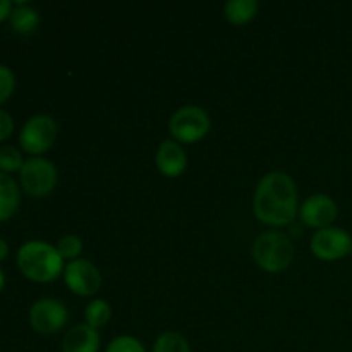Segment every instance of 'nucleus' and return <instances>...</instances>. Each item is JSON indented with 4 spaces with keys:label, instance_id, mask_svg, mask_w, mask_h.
<instances>
[{
    "label": "nucleus",
    "instance_id": "nucleus-1",
    "mask_svg": "<svg viewBox=\"0 0 352 352\" xmlns=\"http://www.w3.org/2000/svg\"><path fill=\"white\" fill-rule=\"evenodd\" d=\"M254 215L272 227L291 226L298 215V188L291 175L268 172L254 191Z\"/></svg>",
    "mask_w": 352,
    "mask_h": 352
},
{
    "label": "nucleus",
    "instance_id": "nucleus-2",
    "mask_svg": "<svg viewBox=\"0 0 352 352\" xmlns=\"http://www.w3.org/2000/svg\"><path fill=\"white\" fill-rule=\"evenodd\" d=\"M17 267L33 282H52L64 272L57 248L43 241H30L17 251Z\"/></svg>",
    "mask_w": 352,
    "mask_h": 352
},
{
    "label": "nucleus",
    "instance_id": "nucleus-3",
    "mask_svg": "<svg viewBox=\"0 0 352 352\" xmlns=\"http://www.w3.org/2000/svg\"><path fill=\"white\" fill-rule=\"evenodd\" d=\"M253 258L260 268L265 272L285 270L294 258V246L287 234L278 230H268L260 234L253 244Z\"/></svg>",
    "mask_w": 352,
    "mask_h": 352
},
{
    "label": "nucleus",
    "instance_id": "nucleus-4",
    "mask_svg": "<svg viewBox=\"0 0 352 352\" xmlns=\"http://www.w3.org/2000/svg\"><path fill=\"white\" fill-rule=\"evenodd\" d=\"M212 120L206 110L198 105H184L175 110L170 117L168 129L177 141L182 143H196L206 136L210 131Z\"/></svg>",
    "mask_w": 352,
    "mask_h": 352
},
{
    "label": "nucleus",
    "instance_id": "nucleus-5",
    "mask_svg": "<svg viewBox=\"0 0 352 352\" xmlns=\"http://www.w3.org/2000/svg\"><path fill=\"white\" fill-rule=\"evenodd\" d=\"M19 172L24 191L36 198L50 195L57 184V168L43 157H33L26 160Z\"/></svg>",
    "mask_w": 352,
    "mask_h": 352
},
{
    "label": "nucleus",
    "instance_id": "nucleus-6",
    "mask_svg": "<svg viewBox=\"0 0 352 352\" xmlns=\"http://www.w3.org/2000/svg\"><path fill=\"white\" fill-rule=\"evenodd\" d=\"M57 122L50 116H34L23 126L19 134V143L24 151L40 157L57 140Z\"/></svg>",
    "mask_w": 352,
    "mask_h": 352
},
{
    "label": "nucleus",
    "instance_id": "nucleus-7",
    "mask_svg": "<svg viewBox=\"0 0 352 352\" xmlns=\"http://www.w3.org/2000/svg\"><path fill=\"white\" fill-rule=\"evenodd\" d=\"M311 251L320 260H340L352 251V236L339 227H325L311 237Z\"/></svg>",
    "mask_w": 352,
    "mask_h": 352
},
{
    "label": "nucleus",
    "instance_id": "nucleus-8",
    "mask_svg": "<svg viewBox=\"0 0 352 352\" xmlns=\"http://www.w3.org/2000/svg\"><path fill=\"white\" fill-rule=\"evenodd\" d=\"M30 323L38 333H43V336L57 333L67 323V308L58 299H40L31 306Z\"/></svg>",
    "mask_w": 352,
    "mask_h": 352
},
{
    "label": "nucleus",
    "instance_id": "nucleus-9",
    "mask_svg": "<svg viewBox=\"0 0 352 352\" xmlns=\"http://www.w3.org/2000/svg\"><path fill=\"white\" fill-rule=\"evenodd\" d=\"M67 287L78 296H93L102 285V275L89 260H72L64 268Z\"/></svg>",
    "mask_w": 352,
    "mask_h": 352
},
{
    "label": "nucleus",
    "instance_id": "nucleus-10",
    "mask_svg": "<svg viewBox=\"0 0 352 352\" xmlns=\"http://www.w3.org/2000/svg\"><path fill=\"white\" fill-rule=\"evenodd\" d=\"M299 217L308 227L325 229L337 219V203L327 195H313L302 201Z\"/></svg>",
    "mask_w": 352,
    "mask_h": 352
},
{
    "label": "nucleus",
    "instance_id": "nucleus-11",
    "mask_svg": "<svg viewBox=\"0 0 352 352\" xmlns=\"http://www.w3.org/2000/svg\"><path fill=\"white\" fill-rule=\"evenodd\" d=\"M188 165V155L177 141H164L157 151V167L167 177H177Z\"/></svg>",
    "mask_w": 352,
    "mask_h": 352
},
{
    "label": "nucleus",
    "instance_id": "nucleus-12",
    "mask_svg": "<svg viewBox=\"0 0 352 352\" xmlns=\"http://www.w3.org/2000/svg\"><path fill=\"white\" fill-rule=\"evenodd\" d=\"M98 332L86 323L72 327L62 340V352H98Z\"/></svg>",
    "mask_w": 352,
    "mask_h": 352
},
{
    "label": "nucleus",
    "instance_id": "nucleus-13",
    "mask_svg": "<svg viewBox=\"0 0 352 352\" xmlns=\"http://www.w3.org/2000/svg\"><path fill=\"white\" fill-rule=\"evenodd\" d=\"M21 196L16 181L10 175L0 172V222L10 219L17 212Z\"/></svg>",
    "mask_w": 352,
    "mask_h": 352
},
{
    "label": "nucleus",
    "instance_id": "nucleus-14",
    "mask_svg": "<svg viewBox=\"0 0 352 352\" xmlns=\"http://www.w3.org/2000/svg\"><path fill=\"white\" fill-rule=\"evenodd\" d=\"M9 21L14 31L21 34H28L36 30L38 23H40V14L36 12V9L19 0L17 6L12 9V12H10Z\"/></svg>",
    "mask_w": 352,
    "mask_h": 352
},
{
    "label": "nucleus",
    "instance_id": "nucleus-15",
    "mask_svg": "<svg viewBox=\"0 0 352 352\" xmlns=\"http://www.w3.org/2000/svg\"><path fill=\"white\" fill-rule=\"evenodd\" d=\"M256 0H229L226 3V17L234 24H246L258 14Z\"/></svg>",
    "mask_w": 352,
    "mask_h": 352
},
{
    "label": "nucleus",
    "instance_id": "nucleus-16",
    "mask_svg": "<svg viewBox=\"0 0 352 352\" xmlns=\"http://www.w3.org/2000/svg\"><path fill=\"white\" fill-rule=\"evenodd\" d=\"M110 316H112V309H110L109 302L103 299H95L85 309L86 325H89L91 329H100V327L107 325Z\"/></svg>",
    "mask_w": 352,
    "mask_h": 352
},
{
    "label": "nucleus",
    "instance_id": "nucleus-17",
    "mask_svg": "<svg viewBox=\"0 0 352 352\" xmlns=\"http://www.w3.org/2000/svg\"><path fill=\"white\" fill-rule=\"evenodd\" d=\"M153 352H191V347L181 333L165 332L155 342Z\"/></svg>",
    "mask_w": 352,
    "mask_h": 352
},
{
    "label": "nucleus",
    "instance_id": "nucleus-18",
    "mask_svg": "<svg viewBox=\"0 0 352 352\" xmlns=\"http://www.w3.org/2000/svg\"><path fill=\"white\" fill-rule=\"evenodd\" d=\"M24 165L23 155L17 148L14 146H2L0 148V172L7 174V172L21 170Z\"/></svg>",
    "mask_w": 352,
    "mask_h": 352
},
{
    "label": "nucleus",
    "instance_id": "nucleus-19",
    "mask_svg": "<svg viewBox=\"0 0 352 352\" xmlns=\"http://www.w3.org/2000/svg\"><path fill=\"white\" fill-rule=\"evenodd\" d=\"M57 251L62 260H78L82 251V241L76 234H67L57 244Z\"/></svg>",
    "mask_w": 352,
    "mask_h": 352
},
{
    "label": "nucleus",
    "instance_id": "nucleus-20",
    "mask_svg": "<svg viewBox=\"0 0 352 352\" xmlns=\"http://www.w3.org/2000/svg\"><path fill=\"white\" fill-rule=\"evenodd\" d=\"M107 352H146V349L136 337L120 336L109 344Z\"/></svg>",
    "mask_w": 352,
    "mask_h": 352
},
{
    "label": "nucleus",
    "instance_id": "nucleus-21",
    "mask_svg": "<svg viewBox=\"0 0 352 352\" xmlns=\"http://www.w3.org/2000/svg\"><path fill=\"white\" fill-rule=\"evenodd\" d=\"M14 86H16V78H14L12 71L6 65H0V103L10 98V95L14 93Z\"/></svg>",
    "mask_w": 352,
    "mask_h": 352
},
{
    "label": "nucleus",
    "instance_id": "nucleus-22",
    "mask_svg": "<svg viewBox=\"0 0 352 352\" xmlns=\"http://www.w3.org/2000/svg\"><path fill=\"white\" fill-rule=\"evenodd\" d=\"M14 131V120L7 112L0 110V141L7 140Z\"/></svg>",
    "mask_w": 352,
    "mask_h": 352
},
{
    "label": "nucleus",
    "instance_id": "nucleus-23",
    "mask_svg": "<svg viewBox=\"0 0 352 352\" xmlns=\"http://www.w3.org/2000/svg\"><path fill=\"white\" fill-rule=\"evenodd\" d=\"M10 12H12V2L10 0H0V21L9 17Z\"/></svg>",
    "mask_w": 352,
    "mask_h": 352
},
{
    "label": "nucleus",
    "instance_id": "nucleus-24",
    "mask_svg": "<svg viewBox=\"0 0 352 352\" xmlns=\"http://www.w3.org/2000/svg\"><path fill=\"white\" fill-rule=\"evenodd\" d=\"M7 254H9V246H7L6 241L0 239V261H2Z\"/></svg>",
    "mask_w": 352,
    "mask_h": 352
},
{
    "label": "nucleus",
    "instance_id": "nucleus-25",
    "mask_svg": "<svg viewBox=\"0 0 352 352\" xmlns=\"http://www.w3.org/2000/svg\"><path fill=\"white\" fill-rule=\"evenodd\" d=\"M3 282H6V278H3V272H2V268H0V291H2V287H3Z\"/></svg>",
    "mask_w": 352,
    "mask_h": 352
}]
</instances>
